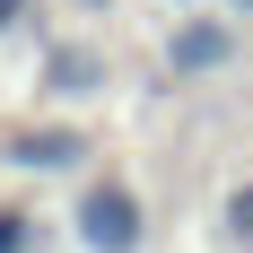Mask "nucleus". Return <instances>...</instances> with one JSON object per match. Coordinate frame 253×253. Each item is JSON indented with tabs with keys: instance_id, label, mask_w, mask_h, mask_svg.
Masks as SVG:
<instances>
[{
	"instance_id": "1",
	"label": "nucleus",
	"mask_w": 253,
	"mask_h": 253,
	"mask_svg": "<svg viewBox=\"0 0 253 253\" xmlns=\"http://www.w3.org/2000/svg\"><path fill=\"white\" fill-rule=\"evenodd\" d=\"M70 227H79L87 253H140V245H149V210H140L131 183H87L79 210H70Z\"/></svg>"
},
{
	"instance_id": "2",
	"label": "nucleus",
	"mask_w": 253,
	"mask_h": 253,
	"mask_svg": "<svg viewBox=\"0 0 253 253\" xmlns=\"http://www.w3.org/2000/svg\"><path fill=\"white\" fill-rule=\"evenodd\" d=\"M96 157V140L70 123H44V131H18V140H0V166H26V175H79Z\"/></svg>"
},
{
	"instance_id": "3",
	"label": "nucleus",
	"mask_w": 253,
	"mask_h": 253,
	"mask_svg": "<svg viewBox=\"0 0 253 253\" xmlns=\"http://www.w3.org/2000/svg\"><path fill=\"white\" fill-rule=\"evenodd\" d=\"M227 61H236V26L227 18H183L166 35V70L175 79H210V70H227Z\"/></svg>"
},
{
	"instance_id": "4",
	"label": "nucleus",
	"mask_w": 253,
	"mask_h": 253,
	"mask_svg": "<svg viewBox=\"0 0 253 253\" xmlns=\"http://www.w3.org/2000/svg\"><path fill=\"white\" fill-rule=\"evenodd\" d=\"M44 87H52V96H96V87H105V70L87 61V52H61V61L44 70Z\"/></svg>"
},
{
	"instance_id": "5",
	"label": "nucleus",
	"mask_w": 253,
	"mask_h": 253,
	"mask_svg": "<svg viewBox=\"0 0 253 253\" xmlns=\"http://www.w3.org/2000/svg\"><path fill=\"white\" fill-rule=\"evenodd\" d=\"M0 253H35V210L0 201Z\"/></svg>"
},
{
	"instance_id": "6",
	"label": "nucleus",
	"mask_w": 253,
	"mask_h": 253,
	"mask_svg": "<svg viewBox=\"0 0 253 253\" xmlns=\"http://www.w3.org/2000/svg\"><path fill=\"white\" fill-rule=\"evenodd\" d=\"M227 236H253V175L227 192Z\"/></svg>"
},
{
	"instance_id": "7",
	"label": "nucleus",
	"mask_w": 253,
	"mask_h": 253,
	"mask_svg": "<svg viewBox=\"0 0 253 253\" xmlns=\"http://www.w3.org/2000/svg\"><path fill=\"white\" fill-rule=\"evenodd\" d=\"M26 18V0H0V35H9V26H18Z\"/></svg>"
},
{
	"instance_id": "8",
	"label": "nucleus",
	"mask_w": 253,
	"mask_h": 253,
	"mask_svg": "<svg viewBox=\"0 0 253 253\" xmlns=\"http://www.w3.org/2000/svg\"><path fill=\"white\" fill-rule=\"evenodd\" d=\"M227 9H245V18H253V0H227Z\"/></svg>"
}]
</instances>
